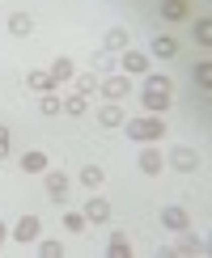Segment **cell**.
I'll use <instances>...</instances> for the list:
<instances>
[{
    "label": "cell",
    "mask_w": 212,
    "mask_h": 258,
    "mask_svg": "<svg viewBox=\"0 0 212 258\" xmlns=\"http://www.w3.org/2000/svg\"><path fill=\"white\" fill-rule=\"evenodd\" d=\"M174 102V81L166 77V72H144V89H140V106L148 114H166V106Z\"/></svg>",
    "instance_id": "cell-1"
},
{
    "label": "cell",
    "mask_w": 212,
    "mask_h": 258,
    "mask_svg": "<svg viewBox=\"0 0 212 258\" xmlns=\"http://www.w3.org/2000/svg\"><path fill=\"white\" fill-rule=\"evenodd\" d=\"M123 127H127V140H136V144H157V140L166 136L162 114H140V119H123Z\"/></svg>",
    "instance_id": "cell-2"
},
{
    "label": "cell",
    "mask_w": 212,
    "mask_h": 258,
    "mask_svg": "<svg viewBox=\"0 0 212 258\" xmlns=\"http://www.w3.org/2000/svg\"><path fill=\"white\" fill-rule=\"evenodd\" d=\"M199 165H204V157H199L195 148H187V144H174L166 153V169H174V174H195Z\"/></svg>",
    "instance_id": "cell-3"
},
{
    "label": "cell",
    "mask_w": 212,
    "mask_h": 258,
    "mask_svg": "<svg viewBox=\"0 0 212 258\" xmlns=\"http://www.w3.org/2000/svg\"><path fill=\"white\" fill-rule=\"evenodd\" d=\"M98 89H102L106 102H123L127 93H132V77H127V72H106L98 81Z\"/></svg>",
    "instance_id": "cell-4"
},
{
    "label": "cell",
    "mask_w": 212,
    "mask_h": 258,
    "mask_svg": "<svg viewBox=\"0 0 212 258\" xmlns=\"http://www.w3.org/2000/svg\"><path fill=\"white\" fill-rule=\"evenodd\" d=\"M136 169H140V174H148V178H157V174L166 169V157H162V148L144 144V148H140V157H136Z\"/></svg>",
    "instance_id": "cell-5"
},
{
    "label": "cell",
    "mask_w": 212,
    "mask_h": 258,
    "mask_svg": "<svg viewBox=\"0 0 212 258\" xmlns=\"http://www.w3.org/2000/svg\"><path fill=\"white\" fill-rule=\"evenodd\" d=\"M42 186H47V195L56 199V203H64V195H68V174L64 169H42Z\"/></svg>",
    "instance_id": "cell-6"
},
{
    "label": "cell",
    "mask_w": 212,
    "mask_h": 258,
    "mask_svg": "<svg viewBox=\"0 0 212 258\" xmlns=\"http://www.w3.org/2000/svg\"><path fill=\"white\" fill-rule=\"evenodd\" d=\"M144 55H148V59H174V55H178V38H174V34H153V42H148Z\"/></svg>",
    "instance_id": "cell-7"
},
{
    "label": "cell",
    "mask_w": 212,
    "mask_h": 258,
    "mask_svg": "<svg viewBox=\"0 0 212 258\" xmlns=\"http://www.w3.org/2000/svg\"><path fill=\"white\" fill-rule=\"evenodd\" d=\"M119 68L127 72V77H144L148 72V55L136 51V47H127V51H119Z\"/></svg>",
    "instance_id": "cell-8"
},
{
    "label": "cell",
    "mask_w": 212,
    "mask_h": 258,
    "mask_svg": "<svg viewBox=\"0 0 212 258\" xmlns=\"http://www.w3.org/2000/svg\"><path fill=\"white\" fill-rule=\"evenodd\" d=\"M178 237H183V241H174V250H178V254H187V258H191V254H195V258H204V254L212 250V245L199 237V233H191V229H183Z\"/></svg>",
    "instance_id": "cell-9"
},
{
    "label": "cell",
    "mask_w": 212,
    "mask_h": 258,
    "mask_svg": "<svg viewBox=\"0 0 212 258\" xmlns=\"http://www.w3.org/2000/svg\"><path fill=\"white\" fill-rule=\"evenodd\" d=\"M81 216L89 220V224H106V220H111V203H106L98 190H89V203H85V212H81Z\"/></svg>",
    "instance_id": "cell-10"
},
{
    "label": "cell",
    "mask_w": 212,
    "mask_h": 258,
    "mask_svg": "<svg viewBox=\"0 0 212 258\" xmlns=\"http://www.w3.org/2000/svg\"><path fill=\"white\" fill-rule=\"evenodd\" d=\"M162 229H170V233H183V229H191V216H187V208H178V203L162 208Z\"/></svg>",
    "instance_id": "cell-11"
},
{
    "label": "cell",
    "mask_w": 212,
    "mask_h": 258,
    "mask_svg": "<svg viewBox=\"0 0 212 258\" xmlns=\"http://www.w3.org/2000/svg\"><path fill=\"white\" fill-rule=\"evenodd\" d=\"M38 233H42V220H38V216H30V212H26V216H21L17 224H13V237H17L21 245L38 241Z\"/></svg>",
    "instance_id": "cell-12"
},
{
    "label": "cell",
    "mask_w": 212,
    "mask_h": 258,
    "mask_svg": "<svg viewBox=\"0 0 212 258\" xmlns=\"http://www.w3.org/2000/svg\"><path fill=\"white\" fill-rule=\"evenodd\" d=\"M127 47H132V34H127L123 26H111L102 34V51H111V55H119V51H127Z\"/></svg>",
    "instance_id": "cell-13"
},
{
    "label": "cell",
    "mask_w": 212,
    "mask_h": 258,
    "mask_svg": "<svg viewBox=\"0 0 212 258\" xmlns=\"http://www.w3.org/2000/svg\"><path fill=\"white\" fill-rule=\"evenodd\" d=\"M123 119H127V114H123V102H102V106H98V123H102V127H123Z\"/></svg>",
    "instance_id": "cell-14"
},
{
    "label": "cell",
    "mask_w": 212,
    "mask_h": 258,
    "mask_svg": "<svg viewBox=\"0 0 212 258\" xmlns=\"http://www.w3.org/2000/svg\"><path fill=\"white\" fill-rule=\"evenodd\" d=\"M157 9H162V21H187V17H191V5H187V0H162Z\"/></svg>",
    "instance_id": "cell-15"
},
{
    "label": "cell",
    "mask_w": 212,
    "mask_h": 258,
    "mask_svg": "<svg viewBox=\"0 0 212 258\" xmlns=\"http://www.w3.org/2000/svg\"><path fill=\"white\" fill-rule=\"evenodd\" d=\"M9 34L13 38H30L34 34V17L30 13H9Z\"/></svg>",
    "instance_id": "cell-16"
},
{
    "label": "cell",
    "mask_w": 212,
    "mask_h": 258,
    "mask_svg": "<svg viewBox=\"0 0 212 258\" xmlns=\"http://www.w3.org/2000/svg\"><path fill=\"white\" fill-rule=\"evenodd\" d=\"M60 110L72 114V119H81V114H89V98L85 93H68V98H60Z\"/></svg>",
    "instance_id": "cell-17"
},
{
    "label": "cell",
    "mask_w": 212,
    "mask_h": 258,
    "mask_svg": "<svg viewBox=\"0 0 212 258\" xmlns=\"http://www.w3.org/2000/svg\"><path fill=\"white\" fill-rule=\"evenodd\" d=\"M47 165H51V157L42 153V148H30V153L21 157V169H26V174H42Z\"/></svg>",
    "instance_id": "cell-18"
},
{
    "label": "cell",
    "mask_w": 212,
    "mask_h": 258,
    "mask_svg": "<svg viewBox=\"0 0 212 258\" xmlns=\"http://www.w3.org/2000/svg\"><path fill=\"white\" fill-rule=\"evenodd\" d=\"M47 72H51V81H56V85H64V81H72V77H77V63H72L68 55H60Z\"/></svg>",
    "instance_id": "cell-19"
},
{
    "label": "cell",
    "mask_w": 212,
    "mask_h": 258,
    "mask_svg": "<svg viewBox=\"0 0 212 258\" xmlns=\"http://www.w3.org/2000/svg\"><path fill=\"white\" fill-rule=\"evenodd\" d=\"M26 89L47 93V89H56V81H51V72H47V68H38V72H26Z\"/></svg>",
    "instance_id": "cell-20"
},
{
    "label": "cell",
    "mask_w": 212,
    "mask_h": 258,
    "mask_svg": "<svg viewBox=\"0 0 212 258\" xmlns=\"http://www.w3.org/2000/svg\"><path fill=\"white\" fill-rule=\"evenodd\" d=\"M102 182H106V169H102V165H85V169H81V186H85V190H98Z\"/></svg>",
    "instance_id": "cell-21"
},
{
    "label": "cell",
    "mask_w": 212,
    "mask_h": 258,
    "mask_svg": "<svg viewBox=\"0 0 212 258\" xmlns=\"http://www.w3.org/2000/svg\"><path fill=\"white\" fill-rule=\"evenodd\" d=\"M106 254H111V258H132V241H127V233H115V237L106 241Z\"/></svg>",
    "instance_id": "cell-22"
},
{
    "label": "cell",
    "mask_w": 212,
    "mask_h": 258,
    "mask_svg": "<svg viewBox=\"0 0 212 258\" xmlns=\"http://www.w3.org/2000/svg\"><path fill=\"white\" fill-rule=\"evenodd\" d=\"M191 77H195V85H199V89L208 93V89H212V59H199V63H195V72H191Z\"/></svg>",
    "instance_id": "cell-23"
},
{
    "label": "cell",
    "mask_w": 212,
    "mask_h": 258,
    "mask_svg": "<svg viewBox=\"0 0 212 258\" xmlns=\"http://www.w3.org/2000/svg\"><path fill=\"white\" fill-rule=\"evenodd\" d=\"M195 42L212 47V17H195Z\"/></svg>",
    "instance_id": "cell-24"
},
{
    "label": "cell",
    "mask_w": 212,
    "mask_h": 258,
    "mask_svg": "<svg viewBox=\"0 0 212 258\" xmlns=\"http://www.w3.org/2000/svg\"><path fill=\"white\" fill-rule=\"evenodd\" d=\"M38 110H42V114H60V93H56V89L38 93Z\"/></svg>",
    "instance_id": "cell-25"
},
{
    "label": "cell",
    "mask_w": 212,
    "mask_h": 258,
    "mask_svg": "<svg viewBox=\"0 0 212 258\" xmlns=\"http://www.w3.org/2000/svg\"><path fill=\"white\" fill-rule=\"evenodd\" d=\"M38 258H64V241H56V237L38 241Z\"/></svg>",
    "instance_id": "cell-26"
},
{
    "label": "cell",
    "mask_w": 212,
    "mask_h": 258,
    "mask_svg": "<svg viewBox=\"0 0 212 258\" xmlns=\"http://www.w3.org/2000/svg\"><path fill=\"white\" fill-rule=\"evenodd\" d=\"M64 229H68V233H85V229H89V220H85L81 212H64Z\"/></svg>",
    "instance_id": "cell-27"
},
{
    "label": "cell",
    "mask_w": 212,
    "mask_h": 258,
    "mask_svg": "<svg viewBox=\"0 0 212 258\" xmlns=\"http://www.w3.org/2000/svg\"><path fill=\"white\" fill-rule=\"evenodd\" d=\"M72 81H77V93H85V98H89V93L98 89V77H93V72H77Z\"/></svg>",
    "instance_id": "cell-28"
},
{
    "label": "cell",
    "mask_w": 212,
    "mask_h": 258,
    "mask_svg": "<svg viewBox=\"0 0 212 258\" xmlns=\"http://www.w3.org/2000/svg\"><path fill=\"white\" fill-rule=\"evenodd\" d=\"M93 68H98V72H111V68H115V55H111V51H98V55H93Z\"/></svg>",
    "instance_id": "cell-29"
},
{
    "label": "cell",
    "mask_w": 212,
    "mask_h": 258,
    "mask_svg": "<svg viewBox=\"0 0 212 258\" xmlns=\"http://www.w3.org/2000/svg\"><path fill=\"white\" fill-rule=\"evenodd\" d=\"M9 148H13V144H9V127H5V123H0V161H5V157H9Z\"/></svg>",
    "instance_id": "cell-30"
},
{
    "label": "cell",
    "mask_w": 212,
    "mask_h": 258,
    "mask_svg": "<svg viewBox=\"0 0 212 258\" xmlns=\"http://www.w3.org/2000/svg\"><path fill=\"white\" fill-rule=\"evenodd\" d=\"M5 237H9V224H5V220H0V245H5Z\"/></svg>",
    "instance_id": "cell-31"
}]
</instances>
